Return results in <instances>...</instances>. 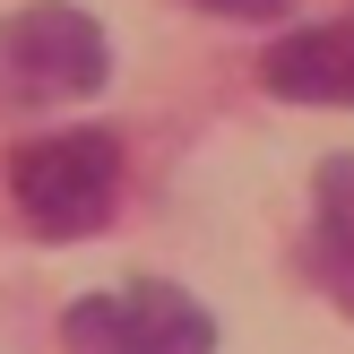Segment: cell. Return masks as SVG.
<instances>
[{"instance_id":"cell-5","label":"cell","mask_w":354,"mask_h":354,"mask_svg":"<svg viewBox=\"0 0 354 354\" xmlns=\"http://www.w3.org/2000/svg\"><path fill=\"white\" fill-rule=\"evenodd\" d=\"M311 286L337 311H354V156H328L311 182Z\"/></svg>"},{"instance_id":"cell-1","label":"cell","mask_w":354,"mask_h":354,"mask_svg":"<svg viewBox=\"0 0 354 354\" xmlns=\"http://www.w3.org/2000/svg\"><path fill=\"white\" fill-rule=\"evenodd\" d=\"M9 199L44 242H78L121 199V138L113 130H52L9 156Z\"/></svg>"},{"instance_id":"cell-2","label":"cell","mask_w":354,"mask_h":354,"mask_svg":"<svg viewBox=\"0 0 354 354\" xmlns=\"http://www.w3.org/2000/svg\"><path fill=\"white\" fill-rule=\"evenodd\" d=\"M113 78V44L86 9L69 0H35V9L0 17V113H44V104H78Z\"/></svg>"},{"instance_id":"cell-3","label":"cell","mask_w":354,"mask_h":354,"mask_svg":"<svg viewBox=\"0 0 354 354\" xmlns=\"http://www.w3.org/2000/svg\"><path fill=\"white\" fill-rule=\"evenodd\" d=\"M69 354H216V320L199 311V294L165 286V277H130L113 294H86L61 311Z\"/></svg>"},{"instance_id":"cell-6","label":"cell","mask_w":354,"mask_h":354,"mask_svg":"<svg viewBox=\"0 0 354 354\" xmlns=\"http://www.w3.org/2000/svg\"><path fill=\"white\" fill-rule=\"evenodd\" d=\"M199 9H216V17H286L294 0H199Z\"/></svg>"},{"instance_id":"cell-4","label":"cell","mask_w":354,"mask_h":354,"mask_svg":"<svg viewBox=\"0 0 354 354\" xmlns=\"http://www.w3.org/2000/svg\"><path fill=\"white\" fill-rule=\"evenodd\" d=\"M259 86L286 104H354V17H328V26H303L286 44H268Z\"/></svg>"}]
</instances>
